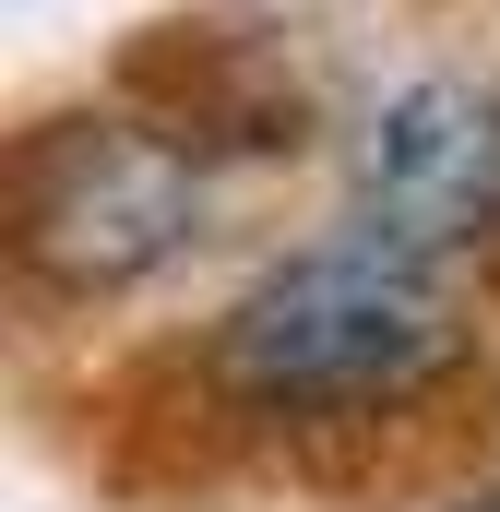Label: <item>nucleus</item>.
Instances as JSON below:
<instances>
[{
	"mask_svg": "<svg viewBox=\"0 0 500 512\" xmlns=\"http://www.w3.org/2000/svg\"><path fill=\"white\" fill-rule=\"evenodd\" d=\"M203 370L239 417H274V429L405 417L417 393H441L465 370V286H453V262L346 215L334 239L262 262L215 310Z\"/></svg>",
	"mask_w": 500,
	"mask_h": 512,
	"instance_id": "nucleus-1",
	"label": "nucleus"
},
{
	"mask_svg": "<svg viewBox=\"0 0 500 512\" xmlns=\"http://www.w3.org/2000/svg\"><path fill=\"white\" fill-rule=\"evenodd\" d=\"M12 262L48 298H131L167 262L203 251L215 227V155L179 120H120V108H60L12 143L0 179Z\"/></svg>",
	"mask_w": 500,
	"mask_h": 512,
	"instance_id": "nucleus-2",
	"label": "nucleus"
},
{
	"mask_svg": "<svg viewBox=\"0 0 500 512\" xmlns=\"http://www.w3.org/2000/svg\"><path fill=\"white\" fill-rule=\"evenodd\" d=\"M346 191H358V227L429 262L500 251V84L429 72V84L381 96L370 131L346 143Z\"/></svg>",
	"mask_w": 500,
	"mask_h": 512,
	"instance_id": "nucleus-3",
	"label": "nucleus"
},
{
	"mask_svg": "<svg viewBox=\"0 0 500 512\" xmlns=\"http://www.w3.org/2000/svg\"><path fill=\"white\" fill-rule=\"evenodd\" d=\"M453 512H500V489H489V501H453Z\"/></svg>",
	"mask_w": 500,
	"mask_h": 512,
	"instance_id": "nucleus-4",
	"label": "nucleus"
}]
</instances>
